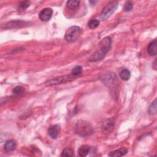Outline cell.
Wrapping results in <instances>:
<instances>
[{"instance_id":"obj_4","label":"cell","mask_w":157,"mask_h":157,"mask_svg":"<svg viewBox=\"0 0 157 157\" xmlns=\"http://www.w3.org/2000/svg\"><path fill=\"white\" fill-rule=\"evenodd\" d=\"M76 77L73 76L72 74L68 75V76H61L57 78L53 79L52 80H50L46 82V85L47 86H51V85H55L58 84H65L70 81L73 80L75 79Z\"/></svg>"},{"instance_id":"obj_15","label":"cell","mask_w":157,"mask_h":157,"mask_svg":"<svg viewBox=\"0 0 157 157\" xmlns=\"http://www.w3.org/2000/svg\"><path fill=\"white\" fill-rule=\"evenodd\" d=\"M120 77L125 81H127L130 79L131 77V73L130 71L127 69H123L121 70L119 74Z\"/></svg>"},{"instance_id":"obj_12","label":"cell","mask_w":157,"mask_h":157,"mask_svg":"<svg viewBox=\"0 0 157 157\" xmlns=\"http://www.w3.org/2000/svg\"><path fill=\"white\" fill-rule=\"evenodd\" d=\"M106 55L103 53L101 51H100V50L97 51L96 52L94 53L91 56V57L90 58V60L89 61H98V60H102L104 56Z\"/></svg>"},{"instance_id":"obj_17","label":"cell","mask_w":157,"mask_h":157,"mask_svg":"<svg viewBox=\"0 0 157 157\" xmlns=\"http://www.w3.org/2000/svg\"><path fill=\"white\" fill-rule=\"evenodd\" d=\"M100 23V22L98 20H97V19H91L88 22V26L90 29H95V28H97V27L99 26Z\"/></svg>"},{"instance_id":"obj_24","label":"cell","mask_w":157,"mask_h":157,"mask_svg":"<svg viewBox=\"0 0 157 157\" xmlns=\"http://www.w3.org/2000/svg\"><path fill=\"white\" fill-rule=\"evenodd\" d=\"M156 60H155V61H154L153 64V68L155 70H156Z\"/></svg>"},{"instance_id":"obj_20","label":"cell","mask_w":157,"mask_h":157,"mask_svg":"<svg viewBox=\"0 0 157 157\" xmlns=\"http://www.w3.org/2000/svg\"><path fill=\"white\" fill-rule=\"evenodd\" d=\"M156 110H157V108H156V100H155L153 101V102L152 103L151 105L149 107V110H148L149 114H151V115H155V114H156Z\"/></svg>"},{"instance_id":"obj_1","label":"cell","mask_w":157,"mask_h":157,"mask_svg":"<svg viewBox=\"0 0 157 157\" xmlns=\"http://www.w3.org/2000/svg\"><path fill=\"white\" fill-rule=\"evenodd\" d=\"M75 131L80 136L87 137L94 133V128L89 122L85 120H79L76 125Z\"/></svg>"},{"instance_id":"obj_14","label":"cell","mask_w":157,"mask_h":157,"mask_svg":"<svg viewBox=\"0 0 157 157\" xmlns=\"http://www.w3.org/2000/svg\"><path fill=\"white\" fill-rule=\"evenodd\" d=\"M128 152V150L127 148H120L114 152H112L111 153L109 154L110 156H122L125 155H126Z\"/></svg>"},{"instance_id":"obj_10","label":"cell","mask_w":157,"mask_h":157,"mask_svg":"<svg viewBox=\"0 0 157 157\" xmlns=\"http://www.w3.org/2000/svg\"><path fill=\"white\" fill-rule=\"evenodd\" d=\"M17 147V142L14 140H9L5 142L4 145L5 150L9 153L14 151Z\"/></svg>"},{"instance_id":"obj_21","label":"cell","mask_w":157,"mask_h":157,"mask_svg":"<svg viewBox=\"0 0 157 157\" xmlns=\"http://www.w3.org/2000/svg\"><path fill=\"white\" fill-rule=\"evenodd\" d=\"M74 155L73 150L70 148H66L62 152L61 156H73Z\"/></svg>"},{"instance_id":"obj_19","label":"cell","mask_w":157,"mask_h":157,"mask_svg":"<svg viewBox=\"0 0 157 157\" xmlns=\"http://www.w3.org/2000/svg\"><path fill=\"white\" fill-rule=\"evenodd\" d=\"M31 3L29 1H25L21 2L18 6V9L20 11H23L26 9L29 6Z\"/></svg>"},{"instance_id":"obj_23","label":"cell","mask_w":157,"mask_h":157,"mask_svg":"<svg viewBox=\"0 0 157 157\" xmlns=\"http://www.w3.org/2000/svg\"><path fill=\"white\" fill-rule=\"evenodd\" d=\"M24 91V89L21 86H17L15 88H14L12 92L14 94V95H20Z\"/></svg>"},{"instance_id":"obj_13","label":"cell","mask_w":157,"mask_h":157,"mask_svg":"<svg viewBox=\"0 0 157 157\" xmlns=\"http://www.w3.org/2000/svg\"><path fill=\"white\" fill-rule=\"evenodd\" d=\"M91 147L87 145H84L79 147L78 149V154L79 156L84 157L86 156L90 152Z\"/></svg>"},{"instance_id":"obj_9","label":"cell","mask_w":157,"mask_h":157,"mask_svg":"<svg viewBox=\"0 0 157 157\" xmlns=\"http://www.w3.org/2000/svg\"><path fill=\"white\" fill-rule=\"evenodd\" d=\"M59 131H60V127L58 125H54L51 126L49 129H48V134L53 139H56L58 133H59Z\"/></svg>"},{"instance_id":"obj_3","label":"cell","mask_w":157,"mask_h":157,"mask_svg":"<svg viewBox=\"0 0 157 157\" xmlns=\"http://www.w3.org/2000/svg\"><path fill=\"white\" fill-rule=\"evenodd\" d=\"M118 5V3L115 1L110 2L108 3L103 9V11L101 14V19L102 20H105L111 16L117 9Z\"/></svg>"},{"instance_id":"obj_11","label":"cell","mask_w":157,"mask_h":157,"mask_svg":"<svg viewBox=\"0 0 157 157\" xmlns=\"http://www.w3.org/2000/svg\"><path fill=\"white\" fill-rule=\"evenodd\" d=\"M147 52L150 56H155L157 52V41L156 39L151 42L147 48Z\"/></svg>"},{"instance_id":"obj_7","label":"cell","mask_w":157,"mask_h":157,"mask_svg":"<svg viewBox=\"0 0 157 157\" xmlns=\"http://www.w3.org/2000/svg\"><path fill=\"white\" fill-rule=\"evenodd\" d=\"M102 79L104 84L110 87L114 84H115L117 81V77L114 73H108L104 75Z\"/></svg>"},{"instance_id":"obj_16","label":"cell","mask_w":157,"mask_h":157,"mask_svg":"<svg viewBox=\"0 0 157 157\" xmlns=\"http://www.w3.org/2000/svg\"><path fill=\"white\" fill-rule=\"evenodd\" d=\"M79 5L80 2L76 1V0H70V1H68L67 3V8L72 10L77 9L79 7Z\"/></svg>"},{"instance_id":"obj_6","label":"cell","mask_w":157,"mask_h":157,"mask_svg":"<svg viewBox=\"0 0 157 157\" xmlns=\"http://www.w3.org/2000/svg\"><path fill=\"white\" fill-rule=\"evenodd\" d=\"M53 14V10L51 8H44L39 13V18L43 22L50 20Z\"/></svg>"},{"instance_id":"obj_18","label":"cell","mask_w":157,"mask_h":157,"mask_svg":"<svg viewBox=\"0 0 157 157\" xmlns=\"http://www.w3.org/2000/svg\"><path fill=\"white\" fill-rule=\"evenodd\" d=\"M83 72V68L81 66H76L74 67L71 71V74L75 77H77L80 75Z\"/></svg>"},{"instance_id":"obj_2","label":"cell","mask_w":157,"mask_h":157,"mask_svg":"<svg viewBox=\"0 0 157 157\" xmlns=\"http://www.w3.org/2000/svg\"><path fill=\"white\" fill-rule=\"evenodd\" d=\"M81 34V29L77 26H72L67 31L65 35V40L70 43L76 42Z\"/></svg>"},{"instance_id":"obj_8","label":"cell","mask_w":157,"mask_h":157,"mask_svg":"<svg viewBox=\"0 0 157 157\" xmlns=\"http://www.w3.org/2000/svg\"><path fill=\"white\" fill-rule=\"evenodd\" d=\"M114 122L112 119H109L105 121L103 126V131L104 132V133L108 134L111 132L112 130L114 129Z\"/></svg>"},{"instance_id":"obj_5","label":"cell","mask_w":157,"mask_h":157,"mask_svg":"<svg viewBox=\"0 0 157 157\" xmlns=\"http://www.w3.org/2000/svg\"><path fill=\"white\" fill-rule=\"evenodd\" d=\"M112 40L109 37H106L103 39L100 43V50L105 55L111 49Z\"/></svg>"},{"instance_id":"obj_22","label":"cell","mask_w":157,"mask_h":157,"mask_svg":"<svg viewBox=\"0 0 157 157\" xmlns=\"http://www.w3.org/2000/svg\"><path fill=\"white\" fill-rule=\"evenodd\" d=\"M133 8V4L131 2H127L125 3L124 7H123V10L125 12H130L132 10Z\"/></svg>"}]
</instances>
